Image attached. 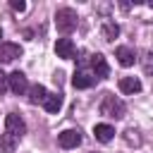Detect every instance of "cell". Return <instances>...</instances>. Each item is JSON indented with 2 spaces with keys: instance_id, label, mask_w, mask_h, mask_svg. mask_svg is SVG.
<instances>
[{
  "instance_id": "obj_6",
  "label": "cell",
  "mask_w": 153,
  "mask_h": 153,
  "mask_svg": "<svg viewBox=\"0 0 153 153\" xmlns=\"http://www.w3.org/2000/svg\"><path fill=\"white\" fill-rule=\"evenodd\" d=\"M91 69H93V76L96 79H108L110 76V67H108V62H105V57L100 53L91 55Z\"/></svg>"
},
{
  "instance_id": "obj_18",
  "label": "cell",
  "mask_w": 153,
  "mask_h": 153,
  "mask_svg": "<svg viewBox=\"0 0 153 153\" xmlns=\"http://www.w3.org/2000/svg\"><path fill=\"white\" fill-rule=\"evenodd\" d=\"M10 5H12V10H17V12H24V10H26V2H24V0H12Z\"/></svg>"
},
{
  "instance_id": "obj_3",
  "label": "cell",
  "mask_w": 153,
  "mask_h": 153,
  "mask_svg": "<svg viewBox=\"0 0 153 153\" xmlns=\"http://www.w3.org/2000/svg\"><path fill=\"white\" fill-rule=\"evenodd\" d=\"M7 88L14 93V96H24L26 91H29V81H26V74L24 72H12L10 76H7Z\"/></svg>"
},
{
  "instance_id": "obj_4",
  "label": "cell",
  "mask_w": 153,
  "mask_h": 153,
  "mask_svg": "<svg viewBox=\"0 0 153 153\" xmlns=\"http://www.w3.org/2000/svg\"><path fill=\"white\" fill-rule=\"evenodd\" d=\"M5 129H7V134H12L14 139H19V136L26 134V124H24V120H22L17 112H10V115L5 117Z\"/></svg>"
},
{
  "instance_id": "obj_15",
  "label": "cell",
  "mask_w": 153,
  "mask_h": 153,
  "mask_svg": "<svg viewBox=\"0 0 153 153\" xmlns=\"http://www.w3.org/2000/svg\"><path fill=\"white\" fill-rule=\"evenodd\" d=\"M45 86H41V84H33V86H29V103H43L45 100Z\"/></svg>"
},
{
  "instance_id": "obj_10",
  "label": "cell",
  "mask_w": 153,
  "mask_h": 153,
  "mask_svg": "<svg viewBox=\"0 0 153 153\" xmlns=\"http://www.w3.org/2000/svg\"><path fill=\"white\" fill-rule=\"evenodd\" d=\"M115 55H117V62H120L122 67H131V65L136 62V53H134L129 45H120V48L115 50Z\"/></svg>"
},
{
  "instance_id": "obj_12",
  "label": "cell",
  "mask_w": 153,
  "mask_h": 153,
  "mask_svg": "<svg viewBox=\"0 0 153 153\" xmlns=\"http://www.w3.org/2000/svg\"><path fill=\"white\" fill-rule=\"evenodd\" d=\"M93 134H96V139H98L100 143H108V141H112V136H115V127H110V124H96V127H93Z\"/></svg>"
},
{
  "instance_id": "obj_14",
  "label": "cell",
  "mask_w": 153,
  "mask_h": 153,
  "mask_svg": "<svg viewBox=\"0 0 153 153\" xmlns=\"http://www.w3.org/2000/svg\"><path fill=\"white\" fill-rule=\"evenodd\" d=\"M43 108H45L48 112H60V108H62V96H60V93H48L45 100H43Z\"/></svg>"
},
{
  "instance_id": "obj_1",
  "label": "cell",
  "mask_w": 153,
  "mask_h": 153,
  "mask_svg": "<svg viewBox=\"0 0 153 153\" xmlns=\"http://www.w3.org/2000/svg\"><path fill=\"white\" fill-rule=\"evenodd\" d=\"M76 22H79V17H76V12H74L72 7H62V10L55 12V26H57V31L65 33V36L76 29Z\"/></svg>"
},
{
  "instance_id": "obj_13",
  "label": "cell",
  "mask_w": 153,
  "mask_h": 153,
  "mask_svg": "<svg viewBox=\"0 0 153 153\" xmlns=\"http://www.w3.org/2000/svg\"><path fill=\"white\" fill-rule=\"evenodd\" d=\"M117 36H120V26L115 22H110V19H103V38L108 43H112Z\"/></svg>"
},
{
  "instance_id": "obj_20",
  "label": "cell",
  "mask_w": 153,
  "mask_h": 153,
  "mask_svg": "<svg viewBox=\"0 0 153 153\" xmlns=\"http://www.w3.org/2000/svg\"><path fill=\"white\" fill-rule=\"evenodd\" d=\"M0 38H2V31H0Z\"/></svg>"
},
{
  "instance_id": "obj_5",
  "label": "cell",
  "mask_w": 153,
  "mask_h": 153,
  "mask_svg": "<svg viewBox=\"0 0 153 153\" xmlns=\"http://www.w3.org/2000/svg\"><path fill=\"white\" fill-rule=\"evenodd\" d=\"M57 143H60V148H76L81 143V131L79 129H65L57 134Z\"/></svg>"
},
{
  "instance_id": "obj_7",
  "label": "cell",
  "mask_w": 153,
  "mask_h": 153,
  "mask_svg": "<svg viewBox=\"0 0 153 153\" xmlns=\"http://www.w3.org/2000/svg\"><path fill=\"white\" fill-rule=\"evenodd\" d=\"M55 53H57V57H62V60H72L74 53H76L74 41H72V38H57V43H55Z\"/></svg>"
},
{
  "instance_id": "obj_11",
  "label": "cell",
  "mask_w": 153,
  "mask_h": 153,
  "mask_svg": "<svg viewBox=\"0 0 153 153\" xmlns=\"http://www.w3.org/2000/svg\"><path fill=\"white\" fill-rule=\"evenodd\" d=\"M120 91L134 96V93L141 91V81H139L136 76H122V79H120Z\"/></svg>"
},
{
  "instance_id": "obj_8",
  "label": "cell",
  "mask_w": 153,
  "mask_h": 153,
  "mask_svg": "<svg viewBox=\"0 0 153 153\" xmlns=\"http://www.w3.org/2000/svg\"><path fill=\"white\" fill-rule=\"evenodd\" d=\"M93 81H96V76L91 72H86V69H76L74 76H72V86L74 88H91Z\"/></svg>"
},
{
  "instance_id": "obj_16",
  "label": "cell",
  "mask_w": 153,
  "mask_h": 153,
  "mask_svg": "<svg viewBox=\"0 0 153 153\" xmlns=\"http://www.w3.org/2000/svg\"><path fill=\"white\" fill-rule=\"evenodd\" d=\"M14 146H17V139L12 134H2V139H0V153H14Z\"/></svg>"
},
{
  "instance_id": "obj_2",
  "label": "cell",
  "mask_w": 153,
  "mask_h": 153,
  "mask_svg": "<svg viewBox=\"0 0 153 153\" xmlns=\"http://www.w3.org/2000/svg\"><path fill=\"white\" fill-rule=\"evenodd\" d=\"M124 112H127V105H124L117 96L105 93V98H103V103H100V115L112 117V120H120V117H124Z\"/></svg>"
},
{
  "instance_id": "obj_9",
  "label": "cell",
  "mask_w": 153,
  "mask_h": 153,
  "mask_svg": "<svg viewBox=\"0 0 153 153\" xmlns=\"http://www.w3.org/2000/svg\"><path fill=\"white\" fill-rule=\"evenodd\" d=\"M22 55V48L17 43H0V62H12Z\"/></svg>"
},
{
  "instance_id": "obj_19",
  "label": "cell",
  "mask_w": 153,
  "mask_h": 153,
  "mask_svg": "<svg viewBox=\"0 0 153 153\" xmlns=\"http://www.w3.org/2000/svg\"><path fill=\"white\" fill-rule=\"evenodd\" d=\"M5 88H7V76H5L2 72H0V96L5 93Z\"/></svg>"
},
{
  "instance_id": "obj_17",
  "label": "cell",
  "mask_w": 153,
  "mask_h": 153,
  "mask_svg": "<svg viewBox=\"0 0 153 153\" xmlns=\"http://www.w3.org/2000/svg\"><path fill=\"white\" fill-rule=\"evenodd\" d=\"M141 65H143V72H146V74H153V53H151V50L141 57Z\"/></svg>"
}]
</instances>
